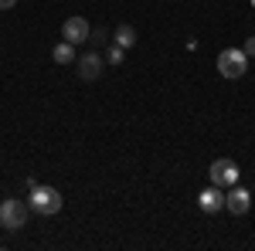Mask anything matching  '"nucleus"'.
Segmentation results:
<instances>
[{"label":"nucleus","mask_w":255,"mask_h":251,"mask_svg":"<svg viewBox=\"0 0 255 251\" xmlns=\"http://www.w3.org/2000/svg\"><path fill=\"white\" fill-rule=\"evenodd\" d=\"M61 193L55 190V187H41V183H34L31 187V197H27V207L34 214H44V217H51V214L61 211Z\"/></svg>","instance_id":"obj_1"},{"label":"nucleus","mask_w":255,"mask_h":251,"mask_svg":"<svg viewBox=\"0 0 255 251\" xmlns=\"http://www.w3.org/2000/svg\"><path fill=\"white\" fill-rule=\"evenodd\" d=\"M249 72V55L242 48H225L218 55V75L221 78H242Z\"/></svg>","instance_id":"obj_2"},{"label":"nucleus","mask_w":255,"mask_h":251,"mask_svg":"<svg viewBox=\"0 0 255 251\" xmlns=\"http://www.w3.org/2000/svg\"><path fill=\"white\" fill-rule=\"evenodd\" d=\"M24 221H27V207H24L20 200H14V197L0 200V228H7V231H20Z\"/></svg>","instance_id":"obj_3"},{"label":"nucleus","mask_w":255,"mask_h":251,"mask_svg":"<svg viewBox=\"0 0 255 251\" xmlns=\"http://www.w3.org/2000/svg\"><path fill=\"white\" fill-rule=\"evenodd\" d=\"M208 176H211L215 187H235L238 176H242V170H238L235 160H215L211 170H208Z\"/></svg>","instance_id":"obj_4"},{"label":"nucleus","mask_w":255,"mask_h":251,"mask_svg":"<svg viewBox=\"0 0 255 251\" xmlns=\"http://www.w3.org/2000/svg\"><path fill=\"white\" fill-rule=\"evenodd\" d=\"M89 34H92V27H89L85 17H68L61 24V38L68 44H82V41H89Z\"/></svg>","instance_id":"obj_5"},{"label":"nucleus","mask_w":255,"mask_h":251,"mask_svg":"<svg viewBox=\"0 0 255 251\" xmlns=\"http://www.w3.org/2000/svg\"><path fill=\"white\" fill-rule=\"evenodd\" d=\"M249 207H252V193L235 183V187H232V193L225 197V211H232V214H238V217H242V214H249Z\"/></svg>","instance_id":"obj_6"},{"label":"nucleus","mask_w":255,"mask_h":251,"mask_svg":"<svg viewBox=\"0 0 255 251\" xmlns=\"http://www.w3.org/2000/svg\"><path fill=\"white\" fill-rule=\"evenodd\" d=\"M197 207H201L204 214H218L221 207H225V193H221V187L211 183L208 190H201L197 193Z\"/></svg>","instance_id":"obj_7"},{"label":"nucleus","mask_w":255,"mask_h":251,"mask_svg":"<svg viewBox=\"0 0 255 251\" xmlns=\"http://www.w3.org/2000/svg\"><path fill=\"white\" fill-rule=\"evenodd\" d=\"M102 68H106V61H102V55H96V51H89V55L79 61V75L85 78V82H96V78L102 75Z\"/></svg>","instance_id":"obj_8"},{"label":"nucleus","mask_w":255,"mask_h":251,"mask_svg":"<svg viewBox=\"0 0 255 251\" xmlns=\"http://www.w3.org/2000/svg\"><path fill=\"white\" fill-rule=\"evenodd\" d=\"M51 58L58 61V65H75V44H68V41H58V44L51 48Z\"/></svg>","instance_id":"obj_9"},{"label":"nucleus","mask_w":255,"mask_h":251,"mask_svg":"<svg viewBox=\"0 0 255 251\" xmlns=\"http://www.w3.org/2000/svg\"><path fill=\"white\" fill-rule=\"evenodd\" d=\"M113 38H116V44H119V48H133V44H136V31H133L129 24H119Z\"/></svg>","instance_id":"obj_10"},{"label":"nucleus","mask_w":255,"mask_h":251,"mask_svg":"<svg viewBox=\"0 0 255 251\" xmlns=\"http://www.w3.org/2000/svg\"><path fill=\"white\" fill-rule=\"evenodd\" d=\"M123 55H126V48H119V44H109V65H123Z\"/></svg>","instance_id":"obj_11"},{"label":"nucleus","mask_w":255,"mask_h":251,"mask_svg":"<svg viewBox=\"0 0 255 251\" xmlns=\"http://www.w3.org/2000/svg\"><path fill=\"white\" fill-rule=\"evenodd\" d=\"M89 41H92V44H106V41H109V34H106V31H92V34H89Z\"/></svg>","instance_id":"obj_12"},{"label":"nucleus","mask_w":255,"mask_h":251,"mask_svg":"<svg viewBox=\"0 0 255 251\" xmlns=\"http://www.w3.org/2000/svg\"><path fill=\"white\" fill-rule=\"evenodd\" d=\"M242 51H245L249 58H255V38H249V41H245V48H242Z\"/></svg>","instance_id":"obj_13"},{"label":"nucleus","mask_w":255,"mask_h":251,"mask_svg":"<svg viewBox=\"0 0 255 251\" xmlns=\"http://www.w3.org/2000/svg\"><path fill=\"white\" fill-rule=\"evenodd\" d=\"M14 3H17V0H0V10H10Z\"/></svg>","instance_id":"obj_14"},{"label":"nucleus","mask_w":255,"mask_h":251,"mask_svg":"<svg viewBox=\"0 0 255 251\" xmlns=\"http://www.w3.org/2000/svg\"><path fill=\"white\" fill-rule=\"evenodd\" d=\"M252 7H255V0H252Z\"/></svg>","instance_id":"obj_15"}]
</instances>
